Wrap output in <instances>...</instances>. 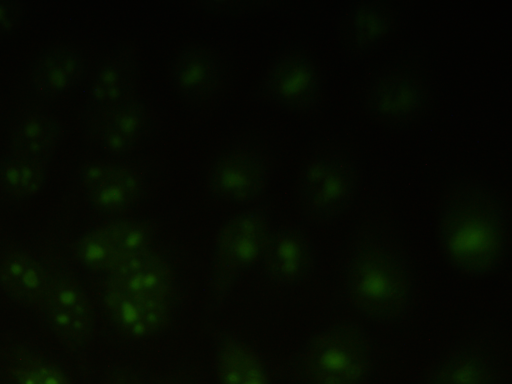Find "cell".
<instances>
[{
	"label": "cell",
	"instance_id": "obj_1",
	"mask_svg": "<svg viewBox=\"0 0 512 384\" xmlns=\"http://www.w3.org/2000/svg\"><path fill=\"white\" fill-rule=\"evenodd\" d=\"M175 293L170 263L149 248L107 274L102 299L107 314L123 333L147 339L169 325Z\"/></svg>",
	"mask_w": 512,
	"mask_h": 384
},
{
	"label": "cell",
	"instance_id": "obj_2",
	"mask_svg": "<svg viewBox=\"0 0 512 384\" xmlns=\"http://www.w3.org/2000/svg\"><path fill=\"white\" fill-rule=\"evenodd\" d=\"M439 240L451 265L469 276L492 272L508 246V226L500 205L478 188H462L445 201Z\"/></svg>",
	"mask_w": 512,
	"mask_h": 384
},
{
	"label": "cell",
	"instance_id": "obj_3",
	"mask_svg": "<svg viewBox=\"0 0 512 384\" xmlns=\"http://www.w3.org/2000/svg\"><path fill=\"white\" fill-rule=\"evenodd\" d=\"M343 285L351 306L382 324L402 319L412 300V277L404 258L380 238L365 234L347 260Z\"/></svg>",
	"mask_w": 512,
	"mask_h": 384
},
{
	"label": "cell",
	"instance_id": "obj_4",
	"mask_svg": "<svg viewBox=\"0 0 512 384\" xmlns=\"http://www.w3.org/2000/svg\"><path fill=\"white\" fill-rule=\"evenodd\" d=\"M372 342L350 320L332 322L317 331L302 352L307 384H363L371 367Z\"/></svg>",
	"mask_w": 512,
	"mask_h": 384
},
{
	"label": "cell",
	"instance_id": "obj_5",
	"mask_svg": "<svg viewBox=\"0 0 512 384\" xmlns=\"http://www.w3.org/2000/svg\"><path fill=\"white\" fill-rule=\"evenodd\" d=\"M271 231L264 211L253 208L241 211L219 229L209 268L207 301L218 307L237 282L259 262Z\"/></svg>",
	"mask_w": 512,
	"mask_h": 384
},
{
	"label": "cell",
	"instance_id": "obj_6",
	"mask_svg": "<svg viewBox=\"0 0 512 384\" xmlns=\"http://www.w3.org/2000/svg\"><path fill=\"white\" fill-rule=\"evenodd\" d=\"M357 183V173L348 161L334 154L316 155L299 174L301 204L318 220L335 218L352 202Z\"/></svg>",
	"mask_w": 512,
	"mask_h": 384
},
{
	"label": "cell",
	"instance_id": "obj_7",
	"mask_svg": "<svg viewBox=\"0 0 512 384\" xmlns=\"http://www.w3.org/2000/svg\"><path fill=\"white\" fill-rule=\"evenodd\" d=\"M56 338L71 350L88 344L95 330L91 302L78 280L64 270H50L40 309Z\"/></svg>",
	"mask_w": 512,
	"mask_h": 384
},
{
	"label": "cell",
	"instance_id": "obj_8",
	"mask_svg": "<svg viewBox=\"0 0 512 384\" xmlns=\"http://www.w3.org/2000/svg\"><path fill=\"white\" fill-rule=\"evenodd\" d=\"M153 239L154 228L148 221L119 220L79 238L74 253L87 268L108 274L151 248Z\"/></svg>",
	"mask_w": 512,
	"mask_h": 384
},
{
	"label": "cell",
	"instance_id": "obj_9",
	"mask_svg": "<svg viewBox=\"0 0 512 384\" xmlns=\"http://www.w3.org/2000/svg\"><path fill=\"white\" fill-rule=\"evenodd\" d=\"M79 184L88 203L105 213L131 209L146 191L145 176L137 167L101 160L87 161L82 165Z\"/></svg>",
	"mask_w": 512,
	"mask_h": 384
},
{
	"label": "cell",
	"instance_id": "obj_10",
	"mask_svg": "<svg viewBox=\"0 0 512 384\" xmlns=\"http://www.w3.org/2000/svg\"><path fill=\"white\" fill-rule=\"evenodd\" d=\"M268 172L264 160L246 148H232L220 154L207 173V187L216 199L248 204L265 191Z\"/></svg>",
	"mask_w": 512,
	"mask_h": 384
},
{
	"label": "cell",
	"instance_id": "obj_11",
	"mask_svg": "<svg viewBox=\"0 0 512 384\" xmlns=\"http://www.w3.org/2000/svg\"><path fill=\"white\" fill-rule=\"evenodd\" d=\"M266 278L289 287L307 280L313 273L315 256L307 236L293 227L271 229L259 260Z\"/></svg>",
	"mask_w": 512,
	"mask_h": 384
},
{
	"label": "cell",
	"instance_id": "obj_12",
	"mask_svg": "<svg viewBox=\"0 0 512 384\" xmlns=\"http://www.w3.org/2000/svg\"><path fill=\"white\" fill-rule=\"evenodd\" d=\"M147 123L145 106L130 96L115 105L99 109L91 122L90 131L102 150L119 156L137 146L145 134Z\"/></svg>",
	"mask_w": 512,
	"mask_h": 384
},
{
	"label": "cell",
	"instance_id": "obj_13",
	"mask_svg": "<svg viewBox=\"0 0 512 384\" xmlns=\"http://www.w3.org/2000/svg\"><path fill=\"white\" fill-rule=\"evenodd\" d=\"M50 270L29 251L9 248L0 253V288L16 304L40 311Z\"/></svg>",
	"mask_w": 512,
	"mask_h": 384
},
{
	"label": "cell",
	"instance_id": "obj_14",
	"mask_svg": "<svg viewBox=\"0 0 512 384\" xmlns=\"http://www.w3.org/2000/svg\"><path fill=\"white\" fill-rule=\"evenodd\" d=\"M265 87L275 102L288 108L303 109L313 104L317 97L318 76L306 57L291 54L271 67Z\"/></svg>",
	"mask_w": 512,
	"mask_h": 384
},
{
	"label": "cell",
	"instance_id": "obj_15",
	"mask_svg": "<svg viewBox=\"0 0 512 384\" xmlns=\"http://www.w3.org/2000/svg\"><path fill=\"white\" fill-rule=\"evenodd\" d=\"M61 135L59 122L41 111L23 113L11 131L10 153L47 161Z\"/></svg>",
	"mask_w": 512,
	"mask_h": 384
},
{
	"label": "cell",
	"instance_id": "obj_16",
	"mask_svg": "<svg viewBox=\"0 0 512 384\" xmlns=\"http://www.w3.org/2000/svg\"><path fill=\"white\" fill-rule=\"evenodd\" d=\"M83 62L74 50L58 47L47 51L35 65L31 77L36 91L46 98L57 97L81 78Z\"/></svg>",
	"mask_w": 512,
	"mask_h": 384
},
{
	"label": "cell",
	"instance_id": "obj_17",
	"mask_svg": "<svg viewBox=\"0 0 512 384\" xmlns=\"http://www.w3.org/2000/svg\"><path fill=\"white\" fill-rule=\"evenodd\" d=\"M423 96V88L414 78L389 75L374 84L369 93V103L377 115L388 119H401L418 110Z\"/></svg>",
	"mask_w": 512,
	"mask_h": 384
},
{
	"label": "cell",
	"instance_id": "obj_18",
	"mask_svg": "<svg viewBox=\"0 0 512 384\" xmlns=\"http://www.w3.org/2000/svg\"><path fill=\"white\" fill-rule=\"evenodd\" d=\"M216 371L220 384H270L255 351L231 336L222 339L218 345Z\"/></svg>",
	"mask_w": 512,
	"mask_h": 384
},
{
	"label": "cell",
	"instance_id": "obj_19",
	"mask_svg": "<svg viewBox=\"0 0 512 384\" xmlns=\"http://www.w3.org/2000/svg\"><path fill=\"white\" fill-rule=\"evenodd\" d=\"M173 78L179 91L188 98L205 99L213 95L219 84L214 58L205 50L190 48L177 59Z\"/></svg>",
	"mask_w": 512,
	"mask_h": 384
},
{
	"label": "cell",
	"instance_id": "obj_20",
	"mask_svg": "<svg viewBox=\"0 0 512 384\" xmlns=\"http://www.w3.org/2000/svg\"><path fill=\"white\" fill-rule=\"evenodd\" d=\"M492 366L477 346L467 345L450 353L432 372L426 384H492Z\"/></svg>",
	"mask_w": 512,
	"mask_h": 384
},
{
	"label": "cell",
	"instance_id": "obj_21",
	"mask_svg": "<svg viewBox=\"0 0 512 384\" xmlns=\"http://www.w3.org/2000/svg\"><path fill=\"white\" fill-rule=\"evenodd\" d=\"M47 164V161L9 153L0 160V191L16 200L34 196L45 182Z\"/></svg>",
	"mask_w": 512,
	"mask_h": 384
},
{
	"label": "cell",
	"instance_id": "obj_22",
	"mask_svg": "<svg viewBox=\"0 0 512 384\" xmlns=\"http://www.w3.org/2000/svg\"><path fill=\"white\" fill-rule=\"evenodd\" d=\"M9 374L13 384H72L59 367L24 348L13 354Z\"/></svg>",
	"mask_w": 512,
	"mask_h": 384
},
{
	"label": "cell",
	"instance_id": "obj_23",
	"mask_svg": "<svg viewBox=\"0 0 512 384\" xmlns=\"http://www.w3.org/2000/svg\"><path fill=\"white\" fill-rule=\"evenodd\" d=\"M131 81L125 69L117 63L104 65L95 75L90 88L92 102L103 109L130 97Z\"/></svg>",
	"mask_w": 512,
	"mask_h": 384
},
{
	"label": "cell",
	"instance_id": "obj_24",
	"mask_svg": "<svg viewBox=\"0 0 512 384\" xmlns=\"http://www.w3.org/2000/svg\"><path fill=\"white\" fill-rule=\"evenodd\" d=\"M383 16L373 9H364L356 17V30L360 41L376 37L383 29Z\"/></svg>",
	"mask_w": 512,
	"mask_h": 384
},
{
	"label": "cell",
	"instance_id": "obj_25",
	"mask_svg": "<svg viewBox=\"0 0 512 384\" xmlns=\"http://www.w3.org/2000/svg\"><path fill=\"white\" fill-rule=\"evenodd\" d=\"M115 384H139L136 381L130 380V379H120Z\"/></svg>",
	"mask_w": 512,
	"mask_h": 384
},
{
	"label": "cell",
	"instance_id": "obj_26",
	"mask_svg": "<svg viewBox=\"0 0 512 384\" xmlns=\"http://www.w3.org/2000/svg\"><path fill=\"white\" fill-rule=\"evenodd\" d=\"M6 384H13V383H6Z\"/></svg>",
	"mask_w": 512,
	"mask_h": 384
}]
</instances>
